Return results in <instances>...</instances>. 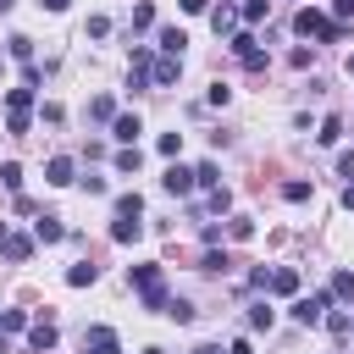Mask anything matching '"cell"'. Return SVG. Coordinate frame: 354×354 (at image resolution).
Listing matches in <instances>:
<instances>
[{
  "label": "cell",
  "mask_w": 354,
  "mask_h": 354,
  "mask_svg": "<svg viewBox=\"0 0 354 354\" xmlns=\"http://www.w3.org/2000/svg\"><path fill=\"white\" fill-rule=\"evenodd\" d=\"M337 171H343V177H354V149H348V155H337Z\"/></svg>",
  "instance_id": "obj_32"
},
{
  "label": "cell",
  "mask_w": 354,
  "mask_h": 354,
  "mask_svg": "<svg viewBox=\"0 0 354 354\" xmlns=\"http://www.w3.org/2000/svg\"><path fill=\"white\" fill-rule=\"evenodd\" d=\"M94 277H100V271H94V266H88V260H77V266H72V271H66V282H72V288H88V282H94Z\"/></svg>",
  "instance_id": "obj_15"
},
{
  "label": "cell",
  "mask_w": 354,
  "mask_h": 354,
  "mask_svg": "<svg viewBox=\"0 0 354 354\" xmlns=\"http://www.w3.org/2000/svg\"><path fill=\"white\" fill-rule=\"evenodd\" d=\"M83 354H122V343H116L111 326H88L83 332Z\"/></svg>",
  "instance_id": "obj_3"
},
{
  "label": "cell",
  "mask_w": 354,
  "mask_h": 354,
  "mask_svg": "<svg viewBox=\"0 0 354 354\" xmlns=\"http://www.w3.org/2000/svg\"><path fill=\"white\" fill-rule=\"evenodd\" d=\"M183 44H188V33H183V28H160V50H166L171 61H183Z\"/></svg>",
  "instance_id": "obj_9"
},
{
  "label": "cell",
  "mask_w": 354,
  "mask_h": 354,
  "mask_svg": "<svg viewBox=\"0 0 354 354\" xmlns=\"http://www.w3.org/2000/svg\"><path fill=\"white\" fill-rule=\"evenodd\" d=\"M11 6H17V0H0V17H6V11H11Z\"/></svg>",
  "instance_id": "obj_37"
},
{
  "label": "cell",
  "mask_w": 354,
  "mask_h": 354,
  "mask_svg": "<svg viewBox=\"0 0 354 354\" xmlns=\"http://www.w3.org/2000/svg\"><path fill=\"white\" fill-rule=\"evenodd\" d=\"M348 77H354V55H348Z\"/></svg>",
  "instance_id": "obj_39"
},
{
  "label": "cell",
  "mask_w": 354,
  "mask_h": 354,
  "mask_svg": "<svg viewBox=\"0 0 354 354\" xmlns=\"http://www.w3.org/2000/svg\"><path fill=\"white\" fill-rule=\"evenodd\" d=\"M194 177H199V183H205V188H216V183H221V177H216V160H205V166H199V171H194Z\"/></svg>",
  "instance_id": "obj_29"
},
{
  "label": "cell",
  "mask_w": 354,
  "mask_h": 354,
  "mask_svg": "<svg viewBox=\"0 0 354 354\" xmlns=\"http://www.w3.org/2000/svg\"><path fill=\"white\" fill-rule=\"evenodd\" d=\"M149 22H155V6L138 0V6H133V28H149Z\"/></svg>",
  "instance_id": "obj_21"
},
{
  "label": "cell",
  "mask_w": 354,
  "mask_h": 354,
  "mask_svg": "<svg viewBox=\"0 0 354 354\" xmlns=\"http://www.w3.org/2000/svg\"><path fill=\"white\" fill-rule=\"evenodd\" d=\"M266 6H271V0H249V6H243V22H260V17H266Z\"/></svg>",
  "instance_id": "obj_27"
},
{
  "label": "cell",
  "mask_w": 354,
  "mask_h": 354,
  "mask_svg": "<svg viewBox=\"0 0 354 354\" xmlns=\"http://www.w3.org/2000/svg\"><path fill=\"white\" fill-rule=\"evenodd\" d=\"M88 116H94V122H116V111H111V94H100V100H88Z\"/></svg>",
  "instance_id": "obj_17"
},
{
  "label": "cell",
  "mask_w": 354,
  "mask_h": 354,
  "mask_svg": "<svg viewBox=\"0 0 354 354\" xmlns=\"http://www.w3.org/2000/svg\"><path fill=\"white\" fill-rule=\"evenodd\" d=\"M138 232H144V227H138V221H116V227H111V238H116V243H133V238H138Z\"/></svg>",
  "instance_id": "obj_19"
},
{
  "label": "cell",
  "mask_w": 354,
  "mask_h": 354,
  "mask_svg": "<svg viewBox=\"0 0 354 354\" xmlns=\"http://www.w3.org/2000/svg\"><path fill=\"white\" fill-rule=\"evenodd\" d=\"M177 6H183L188 17H199V11H205V0H177Z\"/></svg>",
  "instance_id": "obj_34"
},
{
  "label": "cell",
  "mask_w": 354,
  "mask_h": 354,
  "mask_svg": "<svg viewBox=\"0 0 354 354\" xmlns=\"http://www.w3.org/2000/svg\"><path fill=\"white\" fill-rule=\"evenodd\" d=\"M266 288H271V293H293V288H299V271H293V266H282V271H271V282H266Z\"/></svg>",
  "instance_id": "obj_13"
},
{
  "label": "cell",
  "mask_w": 354,
  "mask_h": 354,
  "mask_svg": "<svg viewBox=\"0 0 354 354\" xmlns=\"http://www.w3.org/2000/svg\"><path fill=\"white\" fill-rule=\"evenodd\" d=\"M0 183H6V188H22V166L6 160V166H0Z\"/></svg>",
  "instance_id": "obj_24"
},
{
  "label": "cell",
  "mask_w": 354,
  "mask_h": 354,
  "mask_svg": "<svg viewBox=\"0 0 354 354\" xmlns=\"http://www.w3.org/2000/svg\"><path fill=\"white\" fill-rule=\"evenodd\" d=\"M343 210H354V183H348V188H343Z\"/></svg>",
  "instance_id": "obj_36"
},
{
  "label": "cell",
  "mask_w": 354,
  "mask_h": 354,
  "mask_svg": "<svg viewBox=\"0 0 354 354\" xmlns=\"http://www.w3.org/2000/svg\"><path fill=\"white\" fill-rule=\"evenodd\" d=\"M55 337H61V332H55V321H33V326H28V343H33L39 354H44V348H55Z\"/></svg>",
  "instance_id": "obj_8"
},
{
  "label": "cell",
  "mask_w": 354,
  "mask_h": 354,
  "mask_svg": "<svg viewBox=\"0 0 354 354\" xmlns=\"http://www.w3.org/2000/svg\"><path fill=\"white\" fill-rule=\"evenodd\" d=\"M282 199H293V205H304V199H310V183H304V177H293V183H282Z\"/></svg>",
  "instance_id": "obj_18"
},
{
  "label": "cell",
  "mask_w": 354,
  "mask_h": 354,
  "mask_svg": "<svg viewBox=\"0 0 354 354\" xmlns=\"http://www.w3.org/2000/svg\"><path fill=\"white\" fill-rule=\"evenodd\" d=\"M337 133H343V122H337V116H326V122H321V133H315V138H321V144H337Z\"/></svg>",
  "instance_id": "obj_22"
},
{
  "label": "cell",
  "mask_w": 354,
  "mask_h": 354,
  "mask_svg": "<svg viewBox=\"0 0 354 354\" xmlns=\"http://www.w3.org/2000/svg\"><path fill=\"white\" fill-rule=\"evenodd\" d=\"M138 133H144V122H138V116H116V122H111V138H122V144H133Z\"/></svg>",
  "instance_id": "obj_10"
},
{
  "label": "cell",
  "mask_w": 354,
  "mask_h": 354,
  "mask_svg": "<svg viewBox=\"0 0 354 354\" xmlns=\"http://www.w3.org/2000/svg\"><path fill=\"white\" fill-rule=\"evenodd\" d=\"M332 299L354 304V277H348V271H337V277H332Z\"/></svg>",
  "instance_id": "obj_16"
},
{
  "label": "cell",
  "mask_w": 354,
  "mask_h": 354,
  "mask_svg": "<svg viewBox=\"0 0 354 354\" xmlns=\"http://www.w3.org/2000/svg\"><path fill=\"white\" fill-rule=\"evenodd\" d=\"M0 254H6V260H17V266H22V260H28V254H33V238H22V232H6V238H0Z\"/></svg>",
  "instance_id": "obj_6"
},
{
  "label": "cell",
  "mask_w": 354,
  "mask_h": 354,
  "mask_svg": "<svg viewBox=\"0 0 354 354\" xmlns=\"http://www.w3.org/2000/svg\"><path fill=\"white\" fill-rule=\"evenodd\" d=\"M133 288H138V299H144V310H160L166 315V277H160V266H133Z\"/></svg>",
  "instance_id": "obj_1"
},
{
  "label": "cell",
  "mask_w": 354,
  "mask_h": 354,
  "mask_svg": "<svg viewBox=\"0 0 354 354\" xmlns=\"http://www.w3.org/2000/svg\"><path fill=\"white\" fill-rule=\"evenodd\" d=\"M249 326H271V304H254L249 310Z\"/></svg>",
  "instance_id": "obj_31"
},
{
  "label": "cell",
  "mask_w": 354,
  "mask_h": 354,
  "mask_svg": "<svg viewBox=\"0 0 354 354\" xmlns=\"http://www.w3.org/2000/svg\"><path fill=\"white\" fill-rule=\"evenodd\" d=\"M332 11H337V17L348 22V17H354V0H332Z\"/></svg>",
  "instance_id": "obj_33"
},
{
  "label": "cell",
  "mask_w": 354,
  "mask_h": 354,
  "mask_svg": "<svg viewBox=\"0 0 354 354\" xmlns=\"http://www.w3.org/2000/svg\"><path fill=\"white\" fill-rule=\"evenodd\" d=\"M39 6H44V11H66L72 0H39Z\"/></svg>",
  "instance_id": "obj_35"
},
{
  "label": "cell",
  "mask_w": 354,
  "mask_h": 354,
  "mask_svg": "<svg viewBox=\"0 0 354 354\" xmlns=\"http://www.w3.org/2000/svg\"><path fill=\"white\" fill-rule=\"evenodd\" d=\"M33 238H39V243H61V238H66L61 216H39V221H33Z\"/></svg>",
  "instance_id": "obj_7"
},
{
  "label": "cell",
  "mask_w": 354,
  "mask_h": 354,
  "mask_svg": "<svg viewBox=\"0 0 354 354\" xmlns=\"http://www.w3.org/2000/svg\"><path fill=\"white\" fill-rule=\"evenodd\" d=\"M160 183H166V194H194V183H199V177H194L188 166H166V177H160Z\"/></svg>",
  "instance_id": "obj_5"
},
{
  "label": "cell",
  "mask_w": 354,
  "mask_h": 354,
  "mask_svg": "<svg viewBox=\"0 0 354 354\" xmlns=\"http://www.w3.org/2000/svg\"><path fill=\"white\" fill-rule=\"evenodd\" d=\"M83 33H88V39H105V33H111V17H88V28H83Z\"/></svg>",
  "instance_id": "obj_26"
},
{
  "label": "cell",
  "mask_w": 354,
  "mask_h": 354,
  "mask_svg": "<svg viewBox=\"0 0 354 354\" xmlns=\"http://www.w3.org/2000/svg\"><path fill=\"white\" fill-rule=\"evenodd\" d=\"M227 232H232V238H238V243H243V238H254V221H243V216H238V221H232V227H227Z\"/></svg>",
  "instance_id": "obj_30"
},
{
  "label": "cell",
  "mask_w": 354,
  "mask_h": 354,
  "mask_svg": "<svg viewBox=\"0 0 354 354\" xmlns=\"http://www.w3.org/2000/svg\"><path fill=\"white\" fill-rule=\"evenodd\" d=\"M166 315H171V321H183V326H188V321H194V304H188V299H171V304H166Z\"/></svg>",
  "instance_id": "obj_20"
},
{
  "label": "cell",
  "mask_w": 354,
  "mask_h": 354,
  "mask_svg": "<svg viewBox=\"0 0 354 354\" xmlns=\"http://www.w3.org/2000/svg\"><path fill=\"white\" fill-rule=\"evenodd\" d=\"M293 28H299V33H315V39H326V44H337V39H343V28H337V22H326V17H321V11H310V6L293 17Z\"/></svg>",
  "instance_id": "obj_2"
},
{
  "label": "cell",
  "mask_w": 354,
  "mask_h": 354,
  "mask_svg": "<svg viewBox=\"0 0 354 354\" xmlns=\"http://www.w3.org/2000/svg\"><path fill=\"white\" fill-rule=\"evenodd\" d=\"M183 149V133H160V155H177Z\"/></svg>",
  "instance_id": "obj_28"
},
{
  "label": "cell",
  "mask_w": 354,
  "mask_h": 354,
  "mask_svg": "<svg viewBox=\"0 0 354 354\" xmlns=\"http://www.w3.org/2000/svg\"><path fill=\"white\" fill-rule=\"evenodd\" d=\"M0 354H6V332H0Z\"/></svg>",
  "instance_id": "obj_40"
},
{
  "label": "cell",
  "mask_w": 354,
  "mask_h": 354,
  "mask_svg": "<svg viewBox=\"0 0 354 354\" xmlns=\"http://www.w3.org/2000/svg\"><path fill=\"white\" fill-rule=\"evenodd\" d=\"M144 354H160V348H144Z\"/></svg>",
  "instance_id": "obj_41"
},
{
  "label": "cell",
  "mask_w": 354,
  "mask_h": 354,
  "mask_svg": "<svg viewBox=\"0 0 354 354\" xmlns=\"http://www.w3.org/2000/svg\"><path fill=\"white\" fill-rule=\"evenodd\" d=\"M22 326H28L22 310H6V315H0V332H22Z\"/></svg>",
  "instance_id": "obj_25"
},
{
  "label": "cell",
  "mask_w": 354,
  "mask_h": 354,
  "mask_svg": "<svg viewBox=\"0 0 354 354\" xmlns=\"http://www.w3.org/2000/svg\"><path fill=\"white\" fill-rule=\"evenodd\" d=\"M326 315V293H310V299H293V321L299 326H315Z\"/></svg>",
  "instance_id": "obj_4"
},
{
  "label": "cell",
  "mask_w": 354,
  "mask_h": 354,
  "mask_svg": "<svg viewBox=\"0 0 354 354\" xmlns=\"http://www.w3.org/2000/svg\"><path fill=\"white\" fill-rule=\"evenodd\" d=\"M210 28H216V33H232V28H238V11H232V6H216V11H210Z\"/></svg>",
  "instance_id": "obj_14"
},
{
  "label": "cell",
  "mask_w": 354,
  "mask_h": 354,
  "mask_svg": "<svg viewBox=\"0 0 354 354\" xmlns=\"http://www.w3.org/2000/svg\"><path fill=\"white\" fill-rule=\"evenodd\" d=\"M44 183H55V188H66V183H72V160H66V155H55V160L44 166Z\"/></svg>",
  "instance_id": "obj_11"
},
{
  "label": "cell",
  "mask_w": 354,
  "mask_h": 354,
  "mask_svg": "<svg viewBox=\"0 0 354 354\" xmlns=\"http://www.w3.org/2000/svg\"><path fill=\"white\" fill-rule=\"evenodd\" d=\"M194 354H221V348H210V343H205V348H194Z\"/></svg>",
  "instance_id": "obj_38"
},
{
  "label": "cell",
  "mask_w": 354,
  "mask_h": 354,
  "mask_svg": "<svg viewBox=\"0 0 354 354\" xmlns=\"http://www.w3.org/2000/svg\"><path fill=\"white\" fill-rule=\"evenodd\" d=\"M116 171H138V144H127V149L116 155Z\"/></svg>",
  "instance_id": "obj_23"
},
{
  "label": "cell",
  "mask_w": 354,
  "mask_h": 354,
  "mask_svg": "<svg viewBox=\"0 0 354 354\" xmlns=\"http://www.w3.org/2000/svg\"><path fill=\"white\" fill-rule=\"evenodd\" d=\"M138 216H144V199L138 194H122L116 199V221H138Z\"/></svg>",
  "instance_id": "obj_12"
}]
</instances>
